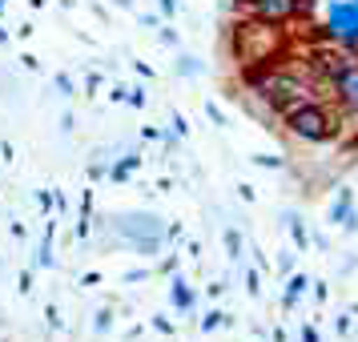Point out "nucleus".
Returning a JSON list of instances; mask_svg holds the SVG:
<instances>
[{"label":"nucleus","mask_w":358,"mask_h":342,"mask_svg":"<svg viewBox=\"0 0 358 342\" xmlns=\"http://www.w3.org/2000/svg\"><path fill=\"white\" fill-rule=\"evenodd\" d=\"M250 85H254V93H258L266 105H274V109H290V105H302V101H310V81H302V77H294V73H278V69H254L250 73Z\"/></svg>","instance_id":"f257e3e1"},{"label":"nucleus","mask_w":358,"mask_h":342,"mask_svg":"<svg viewBox=\"0 0 358 342\" xmlns=\"http://www.w3.org/2000/svg\"><path fill=\"white\" fill-rule=\"evenodd\" d=\"M234 52L242 57L245 65H270V61H278V52H282L278 24H270V20H250V24H238Z\"/></svg>","instance_id":"f03ea898"},{"label":"nucleus","mask_w":358,"mask_h":342,"mask_svg":"<svg viewBox=\"0 0 358 342\" xmlns=\"http://www.w3.org/2000/svg\"><path fill=\"white\" fill-rule=\"evenodd\" d=\"M286 129L294 133V137H302V141H330L334 137V117L326 113V105H318V101H302V105H290L286 109Z\"/></svg>","instance_id":"7ed1b4c3"},{"label":"nucleus","mask_w":358,"mask_h":342,"mask_svg":"<svg viewBox=\"0 0 358 342\" xmlns=\"http://www.w3.org/2000/svg\"><path fill=\"white\" fill-rule=\"evenodd\" d=\"M322 33L334 45H342L346 52H358V0H330Z\"/></svg>","instance_id":"20e7f679"},{"label":"nucleus","mask_w":358,"mask_h":342,"mask_svg":"<svg viewBox=\"0 0 358 342\" xmlns=\"http://www.w3.org/2000/svg\"><path fill=\"white\" fill-rule=\"evenodd\" d=\"M245 13L254 20H270V24H282L298 13V0H245Z\"/></svg>","instance_id":"39448f33"},{"label":"nucleus","mask_w":358,"mask_h":342,"mask_svg":"<svg viewBox=\"0 0 358 342\" xmlns=\"http://www.w3.org/2000/svg\"><path fill=\"white\" fill-rule=\"evenodd\" d=\"M330 81H334V97H338L342 109L358 113V61H350V65L342 69V73H334Z\"/></svg>","instance_id":"423d86ee"},{"label":"nucleus","mask_w":358,"mask_h":342,"mask_svg":"<svg viewBox=\"0 0 358 342\" xmlns=\"http://www.w3.org/2000/svg\"><path fill=\"white\" fill-rule=\"evenodd\" d=\"M326 222H338V226H346V234H358V213H355L350 190H338L334 206H330V213H326Z\"/></svg>","instance_id":"0eeeda50"},{"label":"nucleus","mask_w":358,"mask_h":342,"mask_svg":"<svg viewBox=\"0 0 358 342\" xmlns=\"http://www.w3.org/2000/svg\"><path fill=\"white\" fill-rule=\"evenodd\" d=\"M306 286H310V278H306V274H290V278H286V294H282V306L290 310L294 302H298V298L306 294Z\"/></svg>","instance_id":"6e6552de"},{"label":"nucleus","mask_w":358,"mask_h":342,"mask_svg":"<svg viewBox=\"0 0 358 342\" xmlns=\"http://www.w3.org/2000/svg\"><path fill=\"white\" fill-rule=\"evenodd\" d=\"M133 169H141V153H125V162L109 165V178H113V181H125Z\"/></svg>","instance_id":"1a4fd4ad"},{"label":"nucleus","mask_w":358,"mask_h":342,"mask_svg":"<svg viewBox=\"0 0 358 342\" xmlns=\"http://www.w3.org/2000/svg\"><path fill=\"white\" fill-rule=\"evenodd\" d=\"M286 222H290V238L298 242V254H302V250H306V242H310L306 226H302V218H294V213H286Z\"/></svg>","instance_id":"9d476101"},{"label":"nucleus","mask_w":358,"mask_h":342,"mask_svg":"<svg viewBox=\"0 0 358 342\" xmlns=\"http://www.w3.org/2000/svg\"><path fill=\"white\" fill-rule=\"evenodd\" d=\"M173 306H178V310H189V306H194V294L185 290V282H181V278L173 282Z\"/></svg>","instance_id":"9b49d317"},{"label":"nucleus","mask_w":358,"mask_h":342,"mask_svg":"<svg viewBox=\"0 0 358 342\" xmlns=\"http://www.w3.org/2000/svg\"><path fill=\"white\" fill-rule=\"evenodd\" d=\"M213 326H234V318H229V314H222V310H210V314L201 318V330H213Z\"/></svg>","instance_id":"f8f14e48"},{"label":"nucleus","mask_w":358,"mask_h":342,"mask_svg":"<svg viewBox=\"0 0 358 342\" xmlns=\"http://www.w3.org/2000/svg\"><path fill=\"white\" fill-rule=\"evenodd\" d=\"M222 238H226V250H229V258L238 262V258H242V234H238V229H226Z\"/></svg>","instance_id":"ddd939ff"},{"label":"nucleus","mask_w":358,"mask_h":342,"mask_svg":"<svg viewBox=\"0 0 358 342\" xmlns=\"http://www.w3.org/2000/svg\"><path fill=\"white\" fill-rule=\"evenodd\" d=\"M245 286H250L254 298H262V270H258V266H250V270H245Z\"/></svg>","instance_id":"4468645a"},{"label":"nucleus","mask_w":358,"mask_h":342,"mask_svg":"<svg viewBox=\"0 0 358 342\" xmlns=\"http://www.w3.org/2000/svg\"><path fill=\"white\" fill-rule=\"evenodd\" d=\"M57 89H61V97H73L77 93V85L69 81V73H57Z\"/></svg>","instance_id":"2eb2a0df"},{"label":"nucleus","mask_w":358,"mask_h":342,"mask_svg":"<svg viewBox=\"0 0 358 342\" xmlns=\"http://www.w3.org/2000/svg\"><path fill=\"white\" fill-rule=\"evenodd\" d=\"M113 326V310H97V318H93V330H109Z\"/></svg>","instance_id":"dca6fc26"},{"label":"nucleus","mask_w":358,"mask_h":342,"mask_svg":"<svg viewBox=\"0 0 358 342\" xmlns=\"http://www.w3.org/2000/svg\"><path fill=\"white\" fill-rule=\"evenodd\" d=\"M125 101H129V105H133V109H145V89H129V93H125Z\"/></svg>","instance_id":"f3484780"},{"label":"nucleus","mask_w":358,"mask_h":342,"mask_svg":"<svg viewBox=\"0 0 358 342\" xmlns=\"http://www.w3.org/2000/svg\"><path fill=\"white\" fill-rule=\"evenodd\" d=\"M197 69H201V65H197L194 57H181V65H178V73H181V77H194Z\"/></svg>","instance_id":"a211bd4d"},{"label":"nucleus","mask_w":358,"mask_h":342,"mask_svg":"<svg viewBox=\"0 0 358 342\" xmlns=\"http://www.w3.org/2000/svg\"><path fill=\"white\" fill-rule=\"evenodd\" d=\"M36 206H41V210H52V194L49 190H36Z\"/></svg>","instance_id":"6ab92c4d"},{"label":"nucleus","mask_w":358,"mask_h":342,"mask_svg":"<svg viewBox=\"0 0 358 342\" xmlns=\"http://www.w3.org/2000/svg\"><path fill=\"white\" fill-rule=\"evenodd\" d=\"M206 113H210L213 121H217V125H229V121H226V113H222V109H217V105H213V101H210V105H206Z\"/></svg>","instance_id":"aec40b11"},{"label":"nucleus","mask_w":358,"mask_h":342,"mask_svg":"<svg viewBox=\"0 0 358 342\" xmlns=\"http://www.w3.org/2000/svg\"><path fill=\"white\" fill-rule=\"evenodd\" d=\"M45 318H49L52 330H61V314H57V306H45Z\"/></svg>","instance_id":"412c9836"},{"label":"nucleus","mask_w":358,"mask_h":342,"mask_svg":"<svg viewBox=\"0 0 358 342\" xmlns=\"http://www.w3.org/2000/svg\"><path fill=\"white\" fill-rule=\"evenodd\" d=\"M173 133H178V137L189 133V125H185V117H181V113H173Z\"/></svg>","instance_id":"4be33fe9"},{"label":"nucleus","mask_w":358,"mask_h":342,"mask_svg":"<svg viewBox=\"0 0 358 342\" xmlns=\"http://www.w3.org/2000/svg\"><path fill=\"white\" fill-rule=\"evenodd\" d=\"M254 165H262V169H278L282 162H278V157H266V153H262V157H254Z\"/></svg>","instance_id":"5701e85b"},{"label":"nucleus","mask_w":358,"mask_h":342,"mask_svg":"<svg viewBox=\"0 0 358 342\" xmlns=\"http://www.w3.org/2000/svg\"><path fill=\"white\" fill-rule=\"evenodd\" d=\"M278 270H282V274H290V270H294V254H282V258H278Z\"/></svg>","instance_id":"b1692460"},{"label":"nucleus","mask_w":358,"mask_h":342,"mask_svg":"<svg viewBox=\"0 0 358 342\" xmlns=\"http://www.w3.org/2000/svg\"><path fill=\"white\" fill-rule=\"evenodd\" d=\"M157 41H162V45H178V33H173V29H162V33H157Z\"/></svg>","instance_id":"393cba45"},{"label":"nucleus","mask_w":358,"mask_h":342,"mask_svg":"<svg viewBox=\"0 0 358 342\" xmlns=\"http://www.w3.org/2000/svg\"><path fill=\"white\" fill-rule=\"evenodd\" d=\"M29 290H33V274L24 270V274H20V294H29Z\"/></svg>","instance_id":"a878e982"},{"label":"nucleus","mask_w":358,"mask_h":342,"mask_svg":"<svg viewBox=\"0 0 358 342\" xmlns=\"http://www.w3.org/2000/svg\"><path fill=\"white\" fill-rule=\"evenodd\" d=\"M310 286H314V298H318V302H326V282H310Z\"/></svg>","instance_id":"bb28decb"},{"label":"nucleus","mask_w":358,"mask_h":342,"mask_svg":"<svg viewBox=\"0 0 358 342\" xmlns=\"http://www.w3.org/2000/svg\"><path fill=\"white\" fill-rule=\"evenodd\" d=\"M302 342H318V330L314 326H302Z\"/></svg>","instance_id":"cd10ccee"},{"label":"nucleus","mask_w":358,"mask_h":342,"mask_svg":"<svg viewBox=\"0 0 358 342\" xmlns=\"http://www.w3.org/2000/svg\"><path fill=\"white\" fill-rule=\"evenodd\" d=\"M162 13L165 17H173V13H178V0H162Z\"/></svg>","instance_id":"c85d7f7f"},{"label":"nucleus","mask_w":358,"mask_h":342,"mask_svg":"<svg viewBox=\"0 0 358 342\" xmlns=\"http://www.w3.org/2000/svg\"><path fill=\"white\" fill-rule=\"evenodd\" d=\"M4 41H8V33H4V29H0V45H4Z\"/></svg>","instance_id":"c756f323"}]
</instances>
